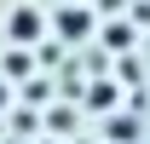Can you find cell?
<instances>
[{"label": "cell", "mask_w": 150, "mask_h": 144, "mask_svg": "<svg viewBox=\"0 0 150 144\" xmlns=\"http://www.w3.org/2000/svg\"><path fill=\"white\" fill-rule=\"evenodd\" d=\"M0 109H6V87H0Z\"/></svg>", "instance_id": "cell-4"}, {"label": "cell", "mask_w": 150, "mask_h": 144, "mask_svg": "<svg viewBox=\"0 0 150 144\" xmlns=\"http://www.w3.org/2000/svg\"><path fill=\"white\" fill-rule=\"evenodd\" d=\"M58 35H64V40H87V35H93V12H81V6L58 12Z\"/></svg>", "instance_id": "cell-2"}, {"label": "cell", "mask_w": 150, "mask_h": 144, "mask_svg": "<svg viewBox=\"0 0 150 144\" xmlns=\"http://www.w3.org/2000/svg\"><path fill=\"white\" fill-rule=\"evenodd\" d=\"M6 29H12V40H18V46H29V40H40V29H46V18H40V12H29V6H18Z\"/></svg>", "instance_id": "cell-1"}, {"label": "cell", "mask_w": 150, "mask_h": 144, "mask_svg": "<svg viewBox=\"0 0 150 144\" xmlns=\"http://www.w3.org/2000/svg\"><path fill=\"white\" fill-rule=\"evenodd\" d=\"M110 138H115V144H133V138H139V121L115 115V121H110Z\"/></svg>", "instance_id": "cell-3"}]
</instances>
